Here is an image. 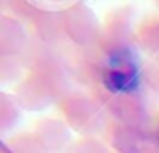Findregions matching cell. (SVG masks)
Returning a JSON list of instances; mask_svg holds the SVG:
<instances>
[{
	"instance_id": "1",
	"label": "cell",
	"mask_w": 159,
	"mask_h": 153,
	"mask_svg": "<svg viewBox=\"0 0 159 153\" xmlns=\"http://www.w3.org/2000/svg\"><path fill=\"white\" fill-rule=\"evenodd\" d=\"M105 86L112 94H129L139 86V69L135 60L127 52H116L107 60L105 75H103Z\"/></svg>"
}]
</instances>
